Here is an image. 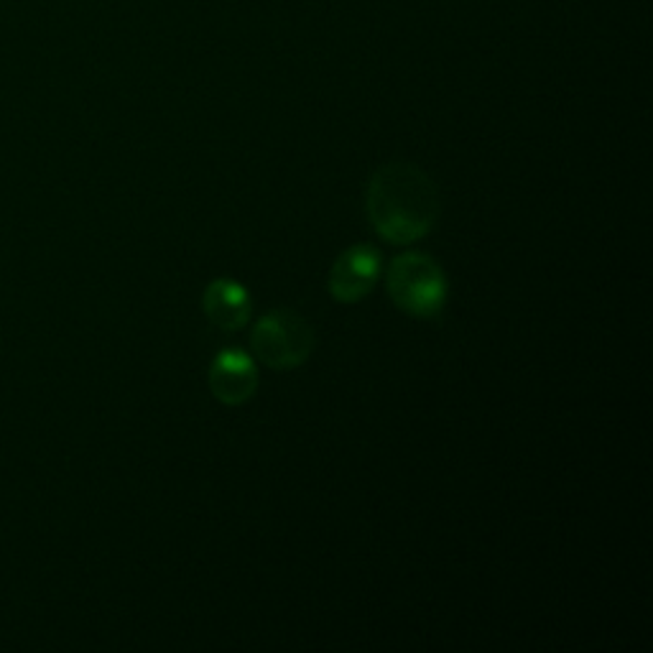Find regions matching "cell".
I'll use <instances>...</instances> for the list:
<instances>
[{"instance_id": "6da1fadb", "label": "cell", "mask_w": 653, "mask_h": 653, "mask_svg": "<svg viewBox=\"0 0 653 653\" xmlns=\"http://www.w3.org/2000/svg\"><path fill=\"white\" fill-rule=\"evenodd\" d=\"M442 212L436 182L408 161L381 163L366 187V214L385 243L408 245L432 233Z\"/></svg>"}, {"instance_id": "7a4b0ae2", "label": "cell", "mask_w": 653, "mask_h": 653, "mask_svg": "<svg viewBox=\"0 0 653 653\" xmlns=\"http://www.w3.org/2000/svg\"><path fill=\"white\" fill-rule=\"evenodd\" d=\"M385 288L404 315L417 319L440 317L449 294L442 266L424 250H406L393 258L385 273Z\"/></svg>"}, {"instance_id": "3957f363", "label": "cell", "mask_w": 653, "mask_h": 653, "mask_svg": "<svg viewBox=\"0 0 653 653\" xmlns=\"http://www.w3.org/2000/svg\"><path fill=\"white\" fill-rule=\"evenodd\" d=\"M315 330L294 309H273L258 319L250 335L256 358L271 370H294L315 353Z\"/></svg>"}, {"instance_id": "277c9868", "label": "cell", "mask_w": 653, "mask_h": 653, "mask_svg": "<svg viewBox=\"0 0 653 653\" xmlns=\"http://www.w3.org/2000/svg\"><path fill=\"white\" fill-rule=\"evenodd\" d=\"M383 258L373 245L358 243L353 248L343 250L337 261L332 263L330 276H326V288L332 299L340 304H355L373 292L378 276H381Z\"/></svg>"}, {"instance_id": "5b68a950", "label": "cell", "mask_w": 653, "mask_h": 653, "mask_svg": "<svg viewBox=\"0 0 653 653\" xmlns=\"http://www.w3.org/2000/svg\"><path fill=\"white\" fill-rule=\"evenodd\" d=\"M212 396L225 406H243L258 391V368L248 353L237 347H225L214 355L207 373Z\"/></svg>"}, {"instance_id": "8992f818", "label": "cell", "mask_w": 653, "mask_h": 653, "mask_svg": "<svg viewBox=\"0 0 653 653\" xmlns=\"http://www.w3.org/2000/svg\"><path fill=\"white\" fill-rule=\"evenodd\" d=\"M202 309L214 326L237 332L250 319V294L241 281L214 279L202 294Z\"/></svg>"}]
</instances>
